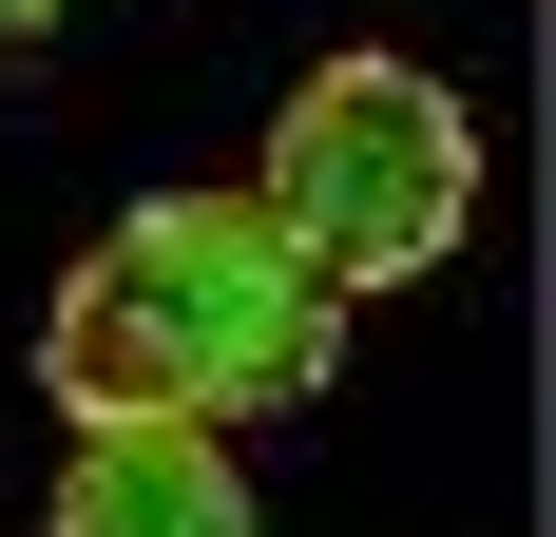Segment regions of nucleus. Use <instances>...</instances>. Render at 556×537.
Wrapping results in <instances>:
<instances>
[{"label":"nucleus","instance_id":"3","mask_svg":"<svg viewBox=\"0 0 556 537\" xmlns=\"http://www.w3.org/2000/svg\"><path fill=\"white\" fill-rule=\"evenodd\" d=\"M58 537H269V519H250V480H230L212 423H77Z\"/></svg>","mask_w":556,"mask_h":537},{"label":"nucleus","instance_id":"4","mask_svg":"<svg viewBox=\"0 0 556 537\" xmlns=\"http://www.w3.org/2000/svg\"><path fill=\"white\" fill-rule=\"evenodd\" d=\"M39 20H77V0H0V39H39Z\"/></svg>","mask_w":556,"mask_h":537},{"label":"nucleus","instance_id":"1","mask_svg":"<svg viewBox=\"0 0 556 537\" xmlns=\"http://www.w3.org/2000/svg\"><path fill=\"white\" fill-rule=\"evenodd\" d=\"M39 365L77 423H212L230 441L250 403H307L345 365V288H307L250 192H154L58 268Z\"/></svg>","mask_w":556,"mask_h":537},{"label":"nucleus","instance_id":"2","mask_svg":"<svg viewBox=\"0 0 556 537\" xmlns=\"http://www.w3.org/2000/svg\"><path fill=\"white\" fill-rule=\"evenodd\" d=\"M269 250L307 288H403V268H442L460 212H480V135L422 58H327L307 97L269 115Z\"/></svg>","mask_w":556,"mask_h":537}]
</instances>
